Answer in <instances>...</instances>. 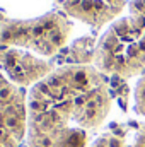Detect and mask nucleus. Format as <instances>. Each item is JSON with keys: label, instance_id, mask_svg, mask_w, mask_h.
I'll return each instance as SVG.
<instances>
[{"label": "nucleus", "instance_id": "obj_3", "mask_svg": "<svg viewBox=\"0 0 145 147\" xmlns=\"http://www.w3.org/2000/svg\"><path fill=\"white\" fill-rule=\"evenodd\" d=\"M72 31L73 24L63 10H48L34 17H0V46L51 58L67 46Z\"/></svg>", "mask_w": 145, "mask_h": 147}, {"label": "nucleus", "instance_id": "obj_7", "mask_svg": "<svg viewBox=\"0 0 145 147\" xmlns=\"http://www.w3.org/2000/svg\"><path fill=\"white\" fill-rule=\"evenodd\" d=\"M133 108L137 115L145 118V72L138 77L133 89Z\"/></svg>", "mask_w": 145, "mask_h": 147}, {"label": "nucleus", "instance_id": "obj_8", "mask_svg": "<svg viewBox=\"0 0 145 147\" xmlns=\"http://www.w3.org/2000/svg\"><path fill=\"white\" fill-rule=\"evenodd\" d=\"M0 147H21V146H17L15 142H12L10 139H7L3 135H0Z\"/></svg>", "mask_w": 145, "mask_h": 147}, {"label": "nucleus", "instance_id": "obj_5", "mask_svg": "<svg viewBox=\"0 0 145 147\" xmlns=\"http://www.w3.org/2000/svg\"><path fill=\"white\" fill-rule=\"evenodd\" d=\"M0 69L19 87L31 89L56 67L50 58L38 57L33 51L0 46Z\"/></svg>", "mask_w": 145, "mask_h": 147}, {"label": "nucleus", "instance_id": "obj_1", "mask_svg": "<svg viewBox=\"0 0 145 147\" xmlns=\"http://www.w3.org/2000/svg\"><path fill=\"white\" fill-rule=\"evenodd\" d=\"M113 108L111 86L92 63L56 67L28 91V147H91Z\"/></svg>", "mask_w": 145, "mask_h": 147}, {"label": "nucleus", "instance_id": "obj_2", "mask_svg": "<svg viewBox=\"0 0 145 147\" xmlns=\"http://www.w3.org/2000/svg\"><path fill=\"white\" fill-rule=\"evenodd\" d=\"M92 65L118 79L145 72V0H130L125 12L106 26L94 45Z\"/></svg>", "mask_w": 145, "mask_h": 147}, {"label": "nucleus", "instance_id": "obj_6", "mask_svg": "<svg viewBox=\"0 0 145 147\" xmlns=\"http://www.w3.org/2000/svg\"><path fill=\"white\" fill-rule=\"evenodd\" d=\"M58 7L70 17L94 29H101L118 19L128 2L126 0H55Z\"/></svg>", "mask_w": 145, "mask_h": 147}, {"label": "nucleus", "instance_id": "obj_4", "mask_svg": "<svg viewBox=\"0 0 145 147\" xmlns=\"http://www.w3.org/2000/svg\"><path fill=\"white\" fill-rule=\"evenodd\" d=\"M28 132V92L14 84L0 69V135L17 146L26 142Z\"/></svg>", "mask_w": 145, "mask_h": 147}]
</instances>
